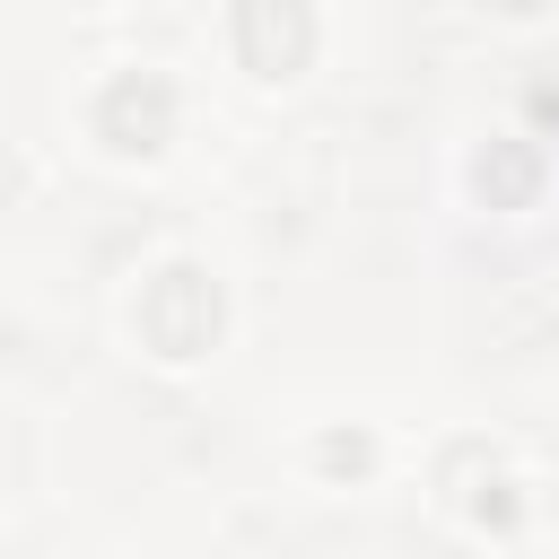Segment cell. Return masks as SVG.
Returning <instances> with one entry per match:
<instances>
[{"mask_svg":"<svg viewBox=\"0 0 559 559\" xmlns=\"http://www.w3.org/2000/svg\"><path fill=\"white\" fill-rule=\"evenodd\" d=\"M218 323H227V306H218V280H210L201 262H166V271L140 288V341H148L157 358H201V349L218 341Z\"/></svg>","mask_w":559,"mask_h":559,"instance_id":"1","label":"cell"},{"mask_svg":"<svg viewBox=\"0 0 559 559\" xmlns=\"http://www.w3.org/2000/svg\"><path fill=\"white\" fill-rule=\"evenodd\" d=\"M227 35H236V61H245L253 79H288V70H306V52H314V9H306V0H236Z\"/></svg>","mask_w":559,"mask_h":559,"instance_id":"2","label":"cell"},{"mask_svg":"<svg viewBox=\"0 0 559 559\" xmlns=\"http://www.w3.org/2000/svg\"><path fill=\"white\" fill-rule=\"evenodd\" d=\"M96 131H105L114 148H131V157L166 148V140H175V87H166L157 70H122V79L96 96Z\"/></svg>","mask_w":559,"mask_h":559,"instance_id":"3","label":"cell"},{"mask_svg":"<svg viewBox=\"0 0 559 559\" xmlns=\"http://www.w3.org/2000/svg\"><path fill=\"white\" fill-rule=\"evenodd\" d=\"M533 175H542V166H533V148H524V140H489V148L472 157V183H480V201H489V210H515V201L533 192Z\"/></svg>","mask_w":559,"mask_h":559,"instance_id":"4","label":"cell"},{"mask_svg":"<svg viewBox=\"0 0 559 559\" xmlns=\"http://www.w3.org/2000/svg\"><path fill=\"white\" fill-rule=\"evenodd\" d=\"M463 507H472L480 524H498V533H507V524H515V489H507V472L489 463V472H480V480L463 489Z\"/></svg>","mask_w":559,"mask_h":559,"instance_id":"5","label":"cell"},{"mask_svg":"<svg viewBox=\"0 0 559 559\" xmlns=\"http://www.w3.org/2000/svg\"><path fill=\"white\" fill-rule=\"evenodd\" d=\"M314 463H323V472H367L376 445H367L358 428H332V437H314Z\"/></svg>","mask_w":559,"mask_h":559,"instance_id":"6","label":"cell"},{"mask_svg":"<svg viewBox=\"0 0 559 559\" xmlns=\"http://www.w3.org/2000/svg\"><path fill=\"white\" fill-rule=\"evenodd\" d=\"M498 9H515V17H524V9H550V0H498Z\"/></svg>","mask_w":559,"mask_h":559,"instance_id":"7","label":"cell"}]
</instances>
